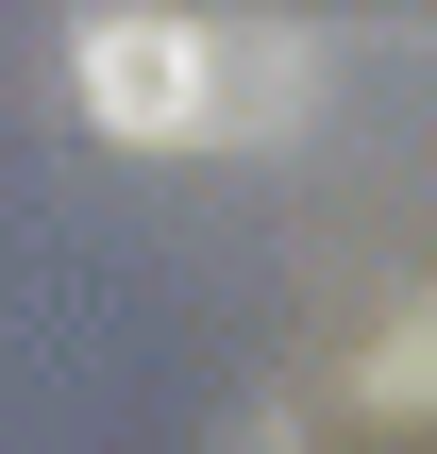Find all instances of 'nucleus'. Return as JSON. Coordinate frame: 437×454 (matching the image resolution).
Wrapping results in <instances>:
<instances>
[{
    "label": "nucleus",
    "instance_id": "obj_1",
    "mask_svg": "<svg viewBox=\"0 0 437 454\" xmlns=\"http://www.w3.org/2000/svg\"><path fill=\"white\" fill-rule=\"evenodd\" d=\"M67 101L118 152H269L320 101V34L185 17V0H84L67 17Z\"/></svg>",
    "mask_w": 437,
    "mask_h": 454
}]
</instances>
